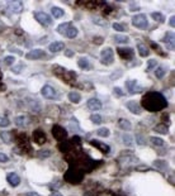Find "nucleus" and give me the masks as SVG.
I'll return each instance as SVG.
<instances>
[{
	"label": "nucleus",
	"instance_id": "obj_6",
	"mask_svg": "<svg viewBox=\"0 0 175 196\" xmlns=\"http://www.w3.org/2000/svg\"><path fill=\"white\" fill-rule=\"evenodd\" d=\"M34 18L37 19V22H39L42 25H51L52 24V19L48 14H46L43 12H37L34 13Z\"/></svg>",
	"mask_w": 175,
	"mask_h": 196
},
{
	"label": "nucleus",
	"instance_id": "obj_12",
	"mask_svg": "<svg viewBox=\"0 0 175 196\" xmlns=\"http://www.w3.org/2000/svg\"><path fill=\"white\" fill-rule=\"evenodd\" d=\"M90 144L92 146H94V147H97V148H99V151H102L103 153H108L110 152V147L108 146V144H104V143H102V142H98V141H90Z\"/></svg>",
	"mask_w": 175,
	"mask_h": 196
},
{
	"label": "nucleus",
	"instance_id": "obj_54",
	"mask_svg": "<svg viewBox=\"0 0 175 196\" xmlns=\"http://www.w3.org/2000/svg\"><path fill=\"white\" fill-rule=\"evenodd\" d=\"M25 196H41L39 194H37V192H27V195Z\"/></svg>",
	"mask_w": 175,
	"mask_h": 196
},
{
	"label": "nucleus",
	"instance_id": "obj_52",
	"mask_svg": "<svg viewBox=\"0 0 175 196\" xmlns=\"http://www.w3.org/2000/svg\"><path fill=\"white\" fill-rule=\"evenodd\" d=\"M130 10H131V12H135V10H139V5H137V7H136L135 4H132V5H131V9H130Z\"/></svg>",
	"mask_w": 175,
	"mask_h": 196
},
{
	"label": "nucleus",
	"instance_id": "obj_53",
	"mask_svg": "<svg viewBox=\"0 0 175 196\" xmlns=\"http://www.w3.org/2000/svg\"><path fill=\"white\" fill-rule=\"evenodd\" d=\"M65 55H66V56H69V57H71V56L74 55V52H72V51H70V50H66Z\"/></svg>",
	"mask_w": 175,
	"mask_h": 196
},
{
	"label": "nucleus",
	"instance_id": "obj_55",
	"mask_svg": "<svg viewBox=\"0 0 175 196\" xmlns=\"http://www.w3.org/2000/svg\"><path fill=\"white\" fill-rule=\"evenodd\" d=\"M51 196H62V195H61L60 192H57V191H56V192H52Z\"/></svg>",
	"mask_w": 175,
	"mask_h": 196
},
{
	"label": "nucleus",
	"instance_id": "obj_42",
	"mask_svg": "<svg viewBox=\"0 0 175 196\" xmlns=\"http://www.w3.org/2000/svg\"><path fill=\"white\" fill-rule=\"evenodd\" d=\"M69 148H70V143H61L60 144V149L62 151V152H66V151H69Z\"/></svg>",
	"mask_w": 175,
	"mask_h": 196
},
{
	"label": "nucleus",
	"instance_id": "obj_39",
	"mask_svg": "<svg viewBox=\"0 0 175 196\" xmlns=\"http://www.w3.org/2000/svg\"><path fill=\"white\" fill-rule=\"evenodd\" d=\"M9 124H10V121H9L7 118H4V116H0V126H1V128L9 126Z\"/></svg>",
	"mask_w": 175,
	"mask_h": 196
},
{
	"label": "nucleus",
	"instance_id": "obj_15",
	"mask_svg": "<svg viewBox=\"0 0 175 196\" xmlns=\"http://www.w3.org/2000/svg\"><path fill=\"white\" fill-rule=\"evenodd\" d=\"M162 41L168 44V48L170 51L174 50V33L173 32H168V33L165 34V37L162 38Z\"/></svg>",
	"mask_w": 175,
	"mask_h": 196
},
{
	"label": "nucleus",
	"instance_id": "obj_56",
	"mask_svg": "<svg viewBox=\"0 0 175 196\" xmlns=\"http://www.w3.org/2000/svg\"><path fill=\"white\" fill-rule=\"evenodd\" d=\"M0 78H1V73H0Z\"/></svg>",
	"mask_w": 175,
	"mask_h": 196
},
{
	"label": "nucleus",
	"instance_id": "obj_46",
	"mask_svg": "<svg viewBox=\"0 0 175 196\" xmlns=\"http://www.w3.org/2000/svg\"><path fill=\"white\" fill-rule=\"evenodd\" d=\"M136 138H137V143H139V144H145V139H144V137H142L141 134H137V137H136Z\"/></svg>",
	"mask_w": 175,
	"mask_h": 196
},
{
	"label": "nucleus",
	"instance_id": "obj_33",
	"mask_svg": "<svg viewBox=\"0 0 175 196\" xmlns=\"http://www.w3.org/2000/svg\"><path fill=\"white\" fill-rule=\"evenodd\" d=\"M52 155V152L50 149H41L37 152V156L41 157V158H46V157H50Z\"/></svg>",
	"mask_w": 175,
	"mask_h": 196
},
{
	"label": "nucleus",
	"instance_id": "obj_4",
	"mask_svg": "<svg viewBox=\"0 0 175 196\" xmlns=\"http://www.w3.org/2000/svg\"><path fill=\"white\" fill-rule=\"evenodd\" d=\"M100 57H102V63L103 65H112L113 61H114V55H113V51L112 48H104L100 53Z\"/></svg>",
	"mask_w": 175,
	"mask_h": 196
},
{
	"label": "nucleus",
	"instance_id": "obj_8",
	"mask_svg": "<svg viewBox=\"0 0 175 196\" xmlns=\"http://www.w3.org/2000/svg\"><path fill=\"white\" fill-rule=\"evenodd\" d=\"M8 9L10 10L12 13H15V14H18V13H22V10H23V3L22 1H15V0H13V1H8Z\"/></svg>",
	"mask_w": 175,
	"mask_h": 196
},
{
	"label": "nucleus",
	"instance_id": "obj_40",
	"mask_svg": "<svg viewBox=\"0 0 175 196\" xmlns=\"http://www.w3.org/2000/svg\"><path fill=\"white\" fill-rule=\"evenodd\" d=\"M14 61H15V58L13 56H7L4 58V63H5V65H8V66L12 65V63H14Z\"/></svg>",
	"mask_w": 175,
	"mask_h": 196
},
{
	"label": "nucleus",
	"instance_id": "obj_13",
	"mask_svg": "<svg viewBox=\"0 0 175 196\" xmlns=\"http://www.w3.org/2000/svg\"><path fill=\"white\" fill-rule=\"evenodd\" d=\"M118 50V55L123 58V60H130L133 57V50L132 48H117Z\"/></svg>",
	"mask_w": 175,
	"mask_h": 196
},
{
	"label": "nucleus",
	"instance_id": "obj_49",
	"mask_svg": "<svg viewBox=\"0 0 175 196\" xmlns=\"http://www.w3.org/2000/svg\"><path fill=\"white\" fill-rule=\"evenodd\" d=\"M113 90H114V94L117 95V96H123V91H122L119 87H114Z\"/></svg>",
	"mask_w": 175,
	"mask_h": 196
},
{
	"label": "nucleus",
	"instance_id": "obj_16",
	"mask_svg": "<svg viewBox=\"0 0 175 196\" xmlns=\"http://www.w3.org/2000/svg\"><path fill=\"white\" fill-rule=\"evenodd\" d=\"M7 180H8V182H9L10 185H12L13 187L18 186V185L20 183V177L18 176L17 173H14V172H12V173H8Z\"/></svg>",
	"mask_w": 175,
	"mask_h": 196
},
{
	"label": "nucleus",
	"instance_id": "obj_20",
	"mask_svg": "<svg viewBox=\"0 0 175 196\" xmlns=\"http://www.w3.org/2000/svg\"><path fill=\"white\" fill-rule=\"evenodd\" d=\"M69 100L74 104H79L80 103V100H81V95L79 92H76V91H71L70 94H69Z\"/></svg>",
	"mask_w": 175,
	"mask_h": 196
},
{
	"label": "nucleus",
	"instance_id": "obj_44",
	"mask_svg": "<svg viewBox=\"0 0 175 196\" xmlns=\"http://www.w3.org/2000/svg\"><path fill=\"white\" fill-rule=\"evenodd\" d=\"M93 22L97 23V24H99V25H105V24H107V22H105V20H102L100 18H93Z\"/></svg>",
	"mask_w": 175,
	"mask_h": 196
},
{
	"label": "nucleus",
	"instance_id": "obj_45",
	"mask_svg": "<svg viewBox=\"0 0 175 196\" xmlns=\"http://www.w3.org/2000/svg\"><path fill=\"white\" fill-rule=\"evenodd\" d=\"M9 161V157L7 155H4V153H0V162L1 163H7Z\"/></svg>",
	"mask_w": 175,
	"mask_h": 196
},
{
	"label": "nucleus",
	"instance_id": "obj_18",
	"mask_svg": "<svg viewBox=\"0 0 175 196\" xmlns=\"http://www.w3.org/2000/svg\"><path fill=\"white\" fill-rule=\"evenodd\" d=\"M65 48V44L62 43V42H54V43H51L48 50L52 52V53H56V52H60Z\"/></svg>",
	"mask_w": 175,
	"mask_h": 196
},
{
	"label": "nucleus",
	"instance_id": "obj_14",
	"mask_svg": "<svg viewBox=\"0 0 175 196\" xmlns=\"http://www.w3.org/2000/svg\"><path fill=\"white\" fill-rule=\"evenodd\" d=\"M14 121H15V125H17V126L23 128V126L29 124V118H28V116H25V115H18V116H15Z\"/></svg>",
	"mask_w": 175,
	"mask_h": 196
},
{
	"label": "nucleus",
	"instance_id": "obj_24",
	"mask_svg": "<svg viewBox=\"0 0 175 196\" xmlns=\"http://www.w3.org/2000/svg\"><path fill=\"white\" fill-rule=\"evenodd\" d=\"M137 50H139L140 56H142V57H147L148 53H150V51H148V48L145 44H139L137 46Z\"/></svg>",
	"mask_w": 175,
	"mask_h": 196
},
{
	"label": "nucleus",
	"instance_id": "obj_51",
	"mask_svg": "<svg viewBox=\"0 0 175 196\" xmlns=\"http://www.w3.org/2000/svg\"><path fill=\"white\" fill-rule=\"evenodd\" d=\"M174 19H175V18L171 17L170 20H169V24H170V27H174V25H175V20H174Z\"/></svg>",
	"mask_w": 175,
	"mask_h": 196
},
{
	"label": "nucleus",
	"instance_id": "obj_29",
	"mask_svg": "<svg viewBox=\"0 0 175 196\" xmlns=\"http://www.w3.org/2000/svg\"><path fill=\"white\" fill-rule=\"evenodd\" d=\"M122 139H123V143L126 146H128V147L133 146V141H132V137L130 134H123L122 135Z\"/></svg>",
	"mask_w": 175,
	"mask_h": 196
},
{
	"label": "nucleus",
	"instance_id": "obj_27",
	"mask_svg": "<svg viewBox=\"0 0 175 196\" xmlns=\"http://www.w3.org/2000/svg\"><path fill=\"white\" fill-rule=\"evenodd\" d=\"M126 87L130 90V92L132 94V91L137 87V80H128L126 81Z\"/></svg>",
	"mask_w": 175,
	"mask_h": 196
},
{
	"label": "nucleus",
	"instance_id": "obj_37",
	"mask_svg": "<svg viewBox=\"0 0 175 196\" xmlns=\"http://www.w3.org/2000/svg\"><path fill=\"white\" fill-rule=\"evenodd\" d=\"M0 137H1V139L5 143H10V141H12V138H10V134L8 133V132H1V133H0Z\"/></svg>",
	"mask_w": 175,
	"mask_h": 196
},
{
	"label": "nucleus",
	"instance_id": "obj_5",
	"mask_svg": "<svg viewBox=\"0 0 175 196\" xmlns=\"http://www.w3.org/2000/svg\"><path fill=\"white\" fill-rule=\"evenodd\" d=\"M52 135H54L57 141H65L67 137V132H66V129H63L60 125H54L52 126Z\"/></svg>",
	"mask_w": 175,
	"mask_h": 196
},
{
	"label": "nucleus",
	"instance_id": "obj_41",
	"mask_svg": "<svg viewBox=\"0 0 175 196\" xmlns=\"http://www.w3.org/2000/svg\"><path fill=\"white\" fill-rule=\"evenodd\" d=\"M113 28H114L117 32H124V30H126V28H124L122 24H119V23H113Z\"/></svg>",
	"mask_w": 175,
	"mask_h": 196
},
{
	"label": "nucleus",
	"instance_id": "obj_2",
	"mask_svg": "<svg viewBox=\"0 0 175 196\" xmlns=\"http://www.w3.org/2000/svg\"><path fill=\"white\" fill-rule=\"evenodd\" d=\"M84 178V172L79 168H70L65 173V180L70 183H80Z\"/></svg>",
	"mask_w": 175,
	"mask_h": 196
},
{
	"label": "nucleus",
	"instance_id": "obj_36",
	"mask_svg": "<svg viewBox=\"0 0 175 196\" xmlns=\"http://www.w3.org/2000/svg\"><path fill=\"white\" fill-rule=\"evenodd\" d=\"M165 73H166V68L165 67H159L157 70H156V72H155V75H156V77L161 78V77H164Z\"/></svg>",
	"mask_w": 175,
	"mask_h": 196
},
{
	"label": "nucleus",
	"instance_id": "obj_47",
	"mask_svg": "<svg viewBox=\"0 0 175 196\" xmlns=\"http://www.w3.org/2000/svg\"><path fill=\"white\" fill-rule=\"evenodd\" d=\"M121 76H122V71L119 70L118 72H114L110 75V80H115V77H121Z\"/></svg>",
	"mask_w": 175,
	"mask_h": 196
},
{
	"label": "nucleus",
	"instance_id": "obj_1",
	"mask_svg": "<svg viewBox=\"0 0 175 196\" xmlns=\"http://www.w3.org/2000/svg\"><path fill=\"white\" fill-rule=\"evenodd\" d=\"M142 107L147 109L148 112H157L168 107L166 99L162 96L160 92H147L142 98Z\"/></svg>",
	"mask_w": 175,
	"mask_h": 196
},
{
	"label": "nucleus",
	"instance_id": "obj_19",
	"mask_svg": "<svg viewBox=\"0 0 175 196\" xmlns=\"http://www.w3.org/2000/svg\"><path fill=\"white\" fill-rule=\"evenodd\" d=\"M27 103H28V107L31 110H33V112H41V104L38 101H36V100H32V99H27Z\"/></svg>",
	"mask_w": 175,
	"mask_h": 196
},
{
	"label": "nucleus",
	"instance_id": "obj_7",
	"mask_svg": "<svg viewBox=\"0 0 175 196\" xmlns=\"http://www.w3.org/2000/svg\"><path fill=\"white\" fill-rule=\"evenodd\" d=\"M41 92H42V96L46 98V99H55L56 98V90L51 86V85H45L43 87H42L41 90Z\"/></svg>",
	"mask_w": 175,
	"mask_h": 196
},
{
	"label": "nucleus",
	"instance_id": "obj_35",
	"mask_svg": "<svg viewBox=\"0 0 175 196\" xmlns=\"http://www.w3.org/2000/svg\"><path fill=\"white\" fill-rule=\"evenodd\" d=\"M90 120H92L94 124H100L103 121L102 120V116H100L99 114H93L92 116H90Z\"/></svg>",
	"mask_w": 175,
	"mask_h": 196
},
{
	"label": "nucleus",
	"instance_id": "obj_10",
	"mask_svg": "<svg viewBox=\"0 0 175 196\" xmlns=\"http://www.w3.org/2000/svg\"><path fill=\"white\" fill-rule=\"evenodd\" d=\"M33 141L37 143V144H43V143L47 141V135L42 129H37L33 133Z\"/></svg>",
	"mask_w": 175,
	"mask_h": 196
},
{
	"label": "nucleus",
	"instance_id": "obj_34",
	"mask_svg": "<svg viewBox=\"0 0 175 196\" xmlns=\"http://www.w3.org/2000/svg\"><path fill=\"white\" fill-rule=\"evenodd\" d=\"M150 141L152 142V144H155V146H157V147H161V146H164V139H161V138H157V137H151Z\"/></svg>",
	"mask_w": 175,
	"mask_h": 196
},
{
	"label": "nucleus",
	"instance_id": "obj_32",
	"mask_svg": "<svg viewBox=\"0 0 175 196\" xmlns=\"http://www.w3.org/2000/svg\"><path fill=\"white\" fill-rule=\"evenodd\" d=\"M151 17L156 20V22H160V23H162L164 20H165V17L161 14V13H157V12H153V13H151Z\"/></svg>",
	"mask_w": 175,
	"mask_h": 196
},
{
	"label": "nucleus",
	"instance_id": "obj_3",
	"mask_svg": "<svg viewBox=\"0 0 175 196\" xmlns=\"http://www.w3.org/2000/svg\"><path fill=\"white\" fill-rule=\"evenodd\" d=\"M132 24L135 27L140 28V29H146L148 27V22H147V17L145 14H137L132 18Z\"/></svg>",
	"mask_w": 175,
	"mask_h": 196
},
{
	"label": "nucleus",
	"instance_id": "obj_50",
	"mask_svg": "<svg viewBox=\"0 0 175 196\" xmlns=\"http://www.w3.org/2000/svg\"><path fill=\"white\" fill-rule=\"evenodd\" d=\"M94 43L95 44H102L103 43V38H102V37H95V38H94Z\"/></svg>",
	"mask_w": 175,
	"mask_h": 196
},
{
	"label": "nucleus",
	"instance_id": "obj_26",
	"mask_svg": "<svg viewBox=\"0 0 175 196\" xmlns=\"http://www.w3.org/2000/svg\"><path fill=\"white\" fill-rule=\"evenodd\" d=\"M65 36L69 37V38H75V37L77 36V29H76L75 27H72V25H71V27L66 30Z\"/></svg>",
	"mask_w": 175,
	"mask_h": 196
},
{
	"label": "nucleus",
	"instance_id": "obj_21",
	"mask_svg": "<svg viewBox=\"0 0 175 196\" xmlns=\"http://www.w3.org/2000/svg\"><path fill=\"white\" fill-rule=\"evenodd\" d=\"M118 125H119V128H122L123 130H131V128H132V124L127 119H119Z\"/></svg>",
	"mask_w": 175,
	"mask_h": 196
},
{
	"label": "nucleus",
	"instance_id": "obj_43",
	"mask_svg": "<svg viewBox=\"0 0 175 196\" xmlns=\"http://www.w3.org/2000/svg\"><path fill=\"white\" fill-rule=\"evenodd\" d=\"M22 67H23V63H19V65L14 66V67L12 68V71H13L14 73H20V70H22Z\"/></svg>",
	"mask_w": 175,
	"mask_h": 196
},
{
	"label": "nucleus",
	"instance_id": "obj_31",
	"mask_svg": "<svg viewBox=\"0 0 175 196\" xmlns=\"http://www.w3.org/2000/svg\"><path fill=\"white\" fill-rule=\"evenodd\" d=\"M77 65H79V67L84 68V70H86V68L90 67V63H89V61L86 60V58H80V60L77 61Z\"/></svg>",
	"mask_w": 175,
	"mask_h": 196
},
{
	"label": "nucleus",
	"instance_id": "obj_25",
	"mask_svg": "<svg viewBox=\"0 0 175 196\" xmlns=\"http://www.w3.org/2000/svg\"><path fill=\"white\" fill-rule=\"evenodd\" d=\"M70 27H71V24H70V23H62V24H60V25L57 27V32H58L60 34H63V36H65L66 30H67L69 28H70Z\"/></svg>",
	"mask_w": 175,
	"mask_h": 196
},
{
	"label": "nucleus",
	"instance_id": "obj_30",
	"mask_svg": "<svg viewBox=\"0 0 175 196\" xmlns=\"http://www.w3.org/2000/svg\"><path fill=\"white\" fill-rule=\"evenodd\" d=\"M97 134L99 137H103V138H107V137H109V134H110V130L108 128H100V129H98Z\"/></svg>",
	"mask_w": 175,
	"mask_h": 196
},
{
	"label": "nucleus",
	"instance_id": "obj_11",
	"mask_svg": "<svg viewBox=\"0 0 175 196\" xmlns=\"http://www.w3.org/2000/svg\"><path fill=\"white\" fill-rule=\"evenodd\" d=\"M88 108L89 110H93V112H97V110H100L102 109V103H100V100L98 99H90L88 100Z\"/></svg>",
	"mask_w": 175,
	"mask_h": 196
},
{
	"label": "nucleus",
	"instance_id": "obj_22",
	"mask_svg": "<svg viewBox=\"0 0 175 196\" xmlns=\"http://www.w3.org/2000/svg\"><path fill=\"white\" fill-rule=\"evenodd\" d=\"M155 132H157V133H160V134H168L169 133V128H168V125H165V124H157L155 126Z\"/></svg>",
	"mask_w": 175,
	"mask_h": 196
},
{
	"label": "nucleus",
	"instance_id": "obj_38",
	"mask_svg": "<svg viewBox=\"0 0 175 196\" xmlns=\"http://www.w3.org/2000/svg\"><path fill=\"white\" fill-rule=\"evenodd\" d=\"M155 66H157V61L156 60H148V62H147V71H151Z\"/></svg>",
	"mask_w": 175,
	"mask_h": 196
},
{
	"label": "nucleus",
	"instance_id": "obj_23",
	"mask_svg": "<svg viewBox=\"0 0 175 196\" xmlns=\"http://www.w3.org/2000/svg\"><path fill=\"white\" fill-rule=\"evenodd\" d=\"M51 13H52V15H54L55 18H61V17H63V14H65V12L61 9V8H58V7H54L51 9Z\"/></svg>",
	"mask_w": 175,
	"mask_h": 196
},
{
	"label": "nucleus",
	"instance_id": "obj_28",
	"mask_svg": "<svg viewBox=\"0 0 175 196\" xmlns=\"http://www.w3.org/2000/svg\"><path fill=\"white\" fill-rule=\"evenodd\" d=\"M114 41L117 43H127V42L130 41V38L127 36H122V34H117L114 36Z\"/></svg>",
	"mask_w": 175,
	"mask_h": 196
},
{
	"label": "nucleus",
	"instance_id": "obj_17",
	"mask_svg": "<svg viewBox=\"0 0 175 196\" xmlns=\"http://www.w3.org/2000/svg\"><path fill=\"white\" fill-rule=\"evenodd\" d=\"M126 107L128 108V110L133 114H141V107L136 101H128L126 104Z\"/></svg>",
	"mask_w": 175,
	"mask_h": 196
},
{
	"label": "nucleus",
	"instance_id": "obj_9",
	"mask_svg": "<svg viewBox=\"0 0 175 196\" xmlns=\"http://www.w3.org/2000/svg\"><path fill=\"white\" fill-rule=\"evenodd\" d=\"M46 56V52L43 50H32L31 52H28L27 55H25V58L27 60H39V58L45 57Z\"/></svg>",
	"mask_w": 175,
	"mask_h": 196
},
{
	"label": "nucleus",
	"instance_id": "obj_48",
	"mask_svg": "<svg viewBox=\"0 0 175 196\" xmlns=\"http://www.w3.org/2000/svg\"><path fill=\"white\" fill-rule=\"evenodd\" d=\"M155 166L156 167H159V168H165L168 165L165 162H161V161H157V162H155Z\"/></svg>",
	"mask_w": 175,
	"mask_h": 196
}]
</instances>
